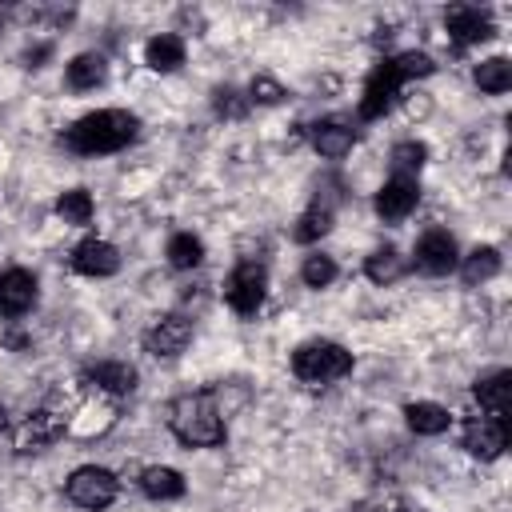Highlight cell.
Segmentation results:
<instances>
[{
	"label": "cell",
	"instance_id": "obj_13",
	"mask_svg": "<svg viewBox=\"0 0 512 512\" xmlns=\"http://www.w3.org/2000/svg\"><path fill=\"white\" fill-rule=\"evenodd\" d=\"M444 24H448V36H452L456 44H476V40H488V36H492V16L480 12V8H468V4L448 8Z\"/></svg>",
	"mask_w": 512,
	"mask_h": 512
},
{
	"label": "cell",
	"instance_id": "obj_26",
	"mask_svg": "<svg viewBox=\"0 0 512 512\" xmlns=\"http://www.w3.org/2000/svg\"><path fill=\"white\" fill-rule=\"evenodd\" d=\"M168 264L176 268V272H184V268H196L200 260H204V244H200V236H192V232H176L172 240H168Z\"/></svg>",
	"mask_w": 512,
	"mask_h": 512
},
{
	"label": "cell",
	"instance_id": "obj_4",
	"mask_svg": "<svg viewBox=\"0 0 512 512\" xmlns=\"http://www.w3.org/2000/svg\"><path fill=\"white\" fill-rule=\"evenodd\" d=\"M264 296H268V268H264L260 260H240V264L232 268L228 284H224L228 308L240 312V316H252V312H260Z\"/></svg>",
	"mask_w": 512,
	"mask_h": 512
},
{
	"label": "cell",
	"instance_id": "obj_19",
	"mask_svg": "<svg viewBox=\"0 0 512 512\" xmlns=\"http://www.w3.org/2000/svg\"><path fill=\"white\" fill-rule=\"evenodd\" d=\"M144 60H148V68H152V72H176V68L184 64V40H180V36H172V32H160V36H152V40H148Z\"/></svg>",
	"mask_w": 512,
	"mask_h": 512
},
{
	"label": "cell",
	"instance_id": "obj_31",
	"mask_svg": "<svg viewBox=\"0 0 512 512\" xmlns=\"http://www.w3.org/2000/svg\"><path fill=\"white\" fill-rule=\"evenodd\" d=\"M284 96H288V88L280 80H272V76H256L248 84V104H280Z\"/></svg>",
	"mask_w": 512,
	"mask_h": 512
},
{
	"label": "cell",
	"instance_id": "obj_21",
	"mask_svg": "<svg viewBox=\"0 0 512 512\" xmlns=\"http://www.w3.org/2000/svg\"><path fill=\"white\" fill-rule=\"evenodd\" d=\"M404 416H408V428H412L416 436H440V432H448V424H452L448 408H440V404H432V400L408 404Z\"/></svg>",
	"mask_w": 512,
	"mask_h": 512
},
{
	"label": "cell",
	"instance_id": "obj_1",
	"mask_svg": "<svg viewBox=\"0 0 512 512\" xmlns=\"http://www.w3.org/2000/svg\"><path fill=\"white\" fill-rule=\"evenodd\" d=\"M140 132V120L124 108H100V112H88L80 116L68 132H64V144L80 156H100V152H120L124 144H132Z\"/></svg>",
	"mask_w": 512,
	"mask_h": 512
},
{
	"label": "cell",
	"instance_id": "obj_9",
	"mask_svg": "<svg viewBox=\"0 0 512 512\" xmlns=\"http://www.w3.org/2000/svg\"><path fill=\"white\" fill-rule=\"evenodd\" d=\"M188 340H192V320H184V316H160V320L144 332V348H148L152 356H160V360L180 356V352L188 348Z\"/></svg>",
	"mask_w": 512,
	"mask_h": 512
},
{
	"label": "cell",
	"instance_id": "obj_33",
	"mask_svg": "<svg viewBox=\"0 0 512 512\" xmlns=\"http://www.w3.org/2000/svg\"><path fill=\"white\" fill-rule=\"evenodd\" d=\"M4 428H8V412L0 408V432H4Z\"/></svg>",
	"mask_w": 512,
	"mask_h": 512
},
{
	"label": "cell",
	"instance_id": "obj_5",
	"mask_svg": "<svg viewBox=\"0 0 512 512\" xmlns=\"http://www.w3.org/2000/svg\"><path fill=\"white\" fill-rule=\"evenodd\" d=\"M116 488H120V480H116L108 468H96V464H84V468H76V472L64 480L68 500L80 504V508H92V512L108 508V504L116 500Z\"/></svg>",
	"mask_w": 512,
	"mask_h": 512
},
{
	"label": "cell",
	"instance_id": "obj_11",
	"mask_svg": "<svg viewBox=\"0 0 512 512\" xmlns=\"http://www.w3.org/2000/svg\"><path fill=\"white\" fill-rule=\"evenodd\" d=\"M420 200V184L412 176H392L380 192H376V212L384 220H404Z\"/></svg>",
	"mask_w": 512,
	"mask_h": 512
},
{
	"label": "cell",
	"instance_id": "obj_25",
	"mask_svg": "<svg viewBox=\"0 0 512 512\" xmlns=\"http://www.w3.org/2000/svg\"><path fill=\"white\" fill-rule=\"evenodd\" d=\"M476 84H480V92H508L512 88V64L504 60V56H488V60H480L476 64Z\"/></svg>",
	"mask_w": 512,
	"mask_h": 512
},
{
	"label": "cell",
	"instance_id": "obj_22",
	"mask_svg": "<svg viewBox=\"0 0 512 512\" xmlns=\"http://www.w3.org/2000/svg\"><path fill=\"white\" fill-rule=\"evenodd\" d=\"M404 272H408V260H404L392 244L376 248V252L364 260V276H368L372 284H392V280H400Z\"/></svg>",
	"mask_w": 512,
	"mask_h": 512
},
{
	"label": "cell",
	"instance_id": "obj_10",
	"mask_svg": "<svg viewBox=\"0 0 512 512\" xmlns=\"http://www.w3.org/2000/svg\"><path fill=\"white\" fill-rule=\"evenodd\" d=\"M36 304V276L24 268L0 272V316H24Z\"/></svg>",
	"mask_w": 512,
	"mask_h": 512
},
{
	"label": "cell",
	"instance_id": "obj_17",
	"mask_svg": "<svg viewBox=\"0 0 512 512\" xmlns=\"http://www.w3.org/2000/svg\"><path fill=\"white\" fill-rule=\"evenodd\" d=\"M140 492L148 500H180L184 496V476L176 468H164V464H152L140 472Z\"/></svg>",
	"mask_w": 512,
	"mask_h": 512
},
{
	"label": "cell",
	"instance_id": "obj_7",
	"mask_svg": "<svg viewBox=\"0 0 512 512\" xmlns=\"http://www.w3.org/2000/svg\"><path fill=\"white\" fill-rule=\"evenodd\" d=\"M400 72L392 68V60H384V64H376L372 68V76L364 80V96H360V116L364 120H376V116H384L388 108H392V100H396V92H400Z\"/></svg>",
	"mask_w": 512,
	"mask_h": 512
},
{
	"label": "cell",
	"instance_id": "obj_6",
	"mask_svg": "<svg viewBox=\"0 0 512 512\" xmlns=\"http://www.w3.org/2000/svg\"><path fill=\"white\" fill-rule=\"evenodd\" d=\"M416 268L428 272V276H448L460 268V248L452 240V232L444 228H428L420 240H416Z\"/></svg>",
	"mask_w": 512,
	"mask_h": 512
},
{
	"label": "cell",
	"instance_id": "obj_20",
	"mask_svg": "<svg viewBox=\"0 0 512 512\" xmlns=\"http://www.w3.org/2000/svg\"><path fill=\"white\" fill-rule=\"evenodd\" d=\"M332 220H336V208H332V200H312V208L296 220V228H292V236L300 240V244H312V240H320V236H328L332 232Z\"/></svg>",
	"mask_w": 512,
	"mask_h": 512
},
{
	"label": "cell",
	"instance_id": "obj_3",
	"mask_svg": "<svg viewBox=\"0 0 512 512\" xmlns=\"http://www.w3.org/2000/svg\"><path fill=\"white\" fill-rule=\"evenodd\" d=\"M292 372L304 384H328V380H340L352 372V352L332 340H312L292 352Z\"/></svg>",
	"mask_w": 512,
	"mask_h": 512
},
{
	"label": "cell",
	"instance_id": "obj_27",
	"mask_svg": "<svg viewBox=\"0 0 512 512\" xmlns=\"http://www.w3.org/2000/svg\"><path fill=\"white\" fill-rule=\"evenodd\" d=\"M424 156H428V148L420 140H400L392 148V176H412L416 180V172L424 168Z\"/></svg>",
	"mask_w": 512,
	"mask_h": 512
},
{
	"label": "cell",
	"instance_id": "obj_8",
	"mask_svg": "<svg viewBox=\"0 0 512 512\" xmlns=\"http://www.w3.org/2000/svg\"><path fill=\"white\" fill-rule=\"evenodd\" d=\"M464 448L480 460H496L508 448V420L504 416H476L464 428Z\"/></svg>",
	"mask_w": 512,
	"mask_h": 512
},
{
	"label": "cell",
	"instance_id": "obj_18",
	"mask_svg": "<svg viewBox=\"0 0 512 512\" xmlns=\"http://www.w3.org/2000/svg\"><path fill=\"white\" fill-rule=\"evenodd\" d=\"M88 380H96L112 396H124V392L136 388V368L128 360H100V364L88 368Z\"/></svg>",
	"mask_w": 512,
	"mask_h": 512
},
{
	"label": "cell",
	"instance_id": "obj_28",
	"mask_svg": "<svg viewBox=\"0 0 512 512\" xmlns=\"http://www.w3.org/2000/svg\"><path fill=\"white\" fill-rule=\"evenodd\" d=\"M56 212L68 220V224H88L92 220V196L84 188H68L60 200H56Z\"/></svg>",
	"mask_w": 512,
	"mask_h": 512
},
{
	"label": "cell",
	"instance_id": "obj_29",
	"mask_svg": "<svg viewBox=\"0 0 512 512\" xmlns=\"http://www.w3.org/2000/svg\"><path fill=\"white\" fill-rule=\"evenodd\" d=\"M300 280L308 284V288H328L332 280H336V260L332 256H308L304 260V268H300Z\"/></svg>",
	"mask_w": 512,
	"mask_h": 512
},
{
	"label": "cell",
	"instance_id": "obj_14",
	"mask_svg": "<svg viewBox=\"0 0 512 512\" xmlns=\"http://www.w3.org/2000/svg\"><path fill=\"white\" fill-rule=\"evenodd\" d=\"M64 432V420L56 412H32L20 428H16V452H40L48 448L52 440H60Z\"/></svg>",
	"mask_w": 512,
	"mask_h": 512
},
{
	"label": "cell",
	"instance_id": "obj_12",
	"mask_svg": "<svg viewBox=\"0 0 512 512\" xmlns=\"http://www.w3.org/2000/svg\"><path fill=\"white\" fill-rule=\"evenodd\" d=\"M72 268L84 276H112L120 268V252H116V244L92 236V240H80L72 248Z\"/></svg>",
	"mask_w": 512,
	"mask_h": 512
},
{
	"label": "cell",
	"instance_id": "obj_2",
	"mask_svg": "<svg viewBox=\"0 0 512 512\" xmlns=\"http://www.w3.org/2000/svg\"><path fill=\"white\" fill-rule=\"evenodd\" d=\"M168 428L188 448H216L224 444V416L216 412L212 392H184L168 404Z\"/></svg>",
	"mask_w": 512,
	"mask_h": 512
},
{
	"label": "cell",
	"instance_id": "obj_30",
	"mask_svg": "<svg viewBox=\"0 0 512 512\" xmlns=\"http://www.w3.org/2000/svg\"><path fill=\"white\" fill-rule=\"evenodd\" d=\"M392 68L400 72V80H420V76H432L436 72V64H432L428 52H400L392 60Z\"/></svg>",
	"mask_w": 512,
	"mask_h": 512
},
{
	"label": "cell",
	"instance_id": "obj_23",
	"mask_svg": "<svg viewBox=\"0 0 512 512\" xmlns=\"http://www.w3.org/2000/svg\"><path fill=\"white\" fill-rule=\"evenodd\" d=\"M96 84H104V56L80 52V56L68 64V88L88 92V88H96Z\"/></svg>",
	"mask_w": 512,
	"mask_h": 512
},
{
	"label": "cell",
	"instance_id": "obj_24",
	"mask_svg": "<svg viewBox=\"0 0 512 512\" xmlns=\"http://www.w3.org/2000/svg\"><path fill=\"white\" fill-rule=\"evenodd\" d=\"M500 272V252L496 248H476V252H468L464 256V264H460V276H464V284H484V280H492Z\"/></svg>",
	"mask_w": 512,
	"mask_h": 512
},
{
	"label": "cell",
	"instance_id": "obj_16",
	"mask_svg": "<svg viewBox=\"0 0 512 512\" xmlns=\"http://www.w3.org/2000/svg\"><path fill=\"white\" fill-rule=\"evenodd\" d=\"M476 400L488 416H508V408H512V372L500 368V372L476 380Z\"/></svg>",
	"mask_w": 512,
	"mask_h": 512
},
{
	"label": "cell",
	"instance_id": "obj_15",
	"mask_svg": "<svg viewBox=\"0 0 512 512\" xmlns=\"http://www.w3.org/2000/svg\"><path fill=\"white\" fill-rule=\"evenodd\" d=\"M352 144H356V132H352L348 124H340V120H320V124H312V148H316L324 160H344V156L352 152Z\"/></svg>",
	"mask_w": 512,
	"mask_h": 512
},
{
	"label": "cell",
	"instance_id": "obj_32",
	"mask_svg": "<svg viewBox=\"0 0 512 512\" xmlns=\"http://www.w3.org/2000/svg\"><path fill=\"white\" fill-rule=\"evenodd\" d=\"M216 112L240 120V116L248 112V96H240L236 88H216Z\"/></svg>",
	"mask_w": 512,
	"mask_h": 512
}]
</instances>
